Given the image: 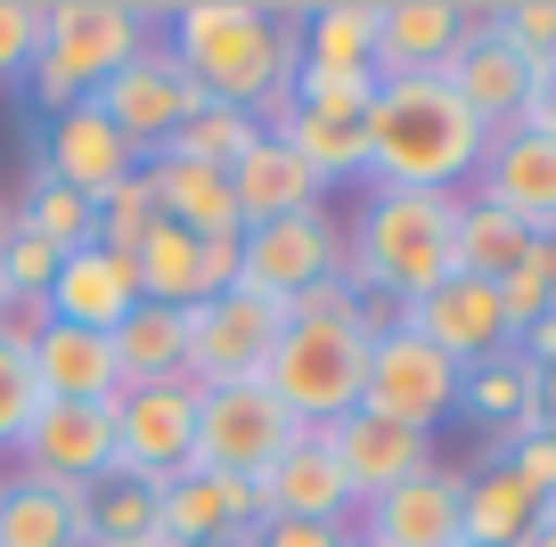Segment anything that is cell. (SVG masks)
<instances>
[{"label": "cell", "mask_w": 556, "mask_h": 547, "mask_svg": "<svg viewBox=\"0 0 556 547\" xmlns=\"http://www.w3.org/2000/svg\"><path fill=\"white\" fill-rule=\"evenodd\" d=\"M173 41L164 50L180 58L197 90L213 106H245L262 131L295 115V9H254V0H180L173 17Z\"/></svg>", "instance_id": "6da1fadb"}, {"label": "cell", "mask_w": 556, "mask_h": 547, "mask_svg": "<svg viewBox=\"0 0 556 547\" xmlns=\"http://www.w3.org/2000/svg\"><path fill=\"white\" fill-rule=\"evenodd\" d=\"M540 425L556 433V377H540Z\"/></svg>", "instance_id": "c3c4849f"}, {"label": "cell", "mask_w": 556, "mask_h": 547, "mask_svg": "<svg viewBox=\"0 0 556 547\" xmlns=\"http://www.w3.org/2000/svg\"><path fill=\"white\" fill-rule=\"evenodd\" d=\"M458 547H467V539H458Z\"/></svg>", "instance_id": "f5cc1de1"}, {"label": "cell", "mask_w": 556, "mask_h": 547, "mask_svg": "<svg viewBox=\"0 0 556 547\" xmlns=\"http://www.w3.org/2000/svg\"><path fill=\"white\" fill-rule=\"evenodd\" d=\"M17 474L74 482V491H90L99 474H115V409L41 400L34 425H25V442H17Z\"/></svg>", "instance_id": "5bb4252c"}, {"label": "cell", "mask_w": 556, "mask_h": 547, "mask_svg": "<svg viewBox=\"0 0 556 547\" xmlns=\"http://www.w3.org/2000/svg\"><path fill=\"white\" fill-rule=\"evenodd\" d=\"M148 196H156V221L189 229V238H238V196H229V171L197 164V155H148L139 164Z\"/></svg>", "instance_id": "cb8c5ba5"}, {"label": "cell", "mask_w": 556, "mask_h": 547, "mask_svg": "<svg viewBox=\"0 0 556 547\" xmlns=\"http://www.w3.org/2000/svg\"><path fill=\"white\" fill-rule=\"evenodd\" d=\"M0 547H83V491L41 474H0Z\"/></svg>", "instance_id": "484cf974"}, {"label": "cell", "mask_w": 556, "mask_h": 547, "mask_svg": "<svg viewBox=\"0 0 556 547\" xmlns=\"http://www.w3.org/2000/svg\"><path fill=\"white\" fill-rule=\"evenodd\" d=\"M156 523H164V547H205V539H245L254 531V482H229V474H189L156 482Z\"/></svg>", "instance_id": "ffe728a7"}, {"label": "cell", "mask_w": 556, "mask_h": 547, "mask_svg": "<svg viewBox=\"0 0 556 547\" xmlns=\"http://www.w3.org/2000/svg\"><path fill=\"white\" fill-rule=\"evenodd\" d=\"M458 41H467V9L458 0H377V82L442 74Z\"/></svg>", "instance_id": "44dd1931"}, {"label": "cell", "mask_w": 556, "mask_h": 547, "mask_svg": "<svg viewBox=\"0 0 556 547\" xmlns=\"http://www.w3.org/2000/svg\"><path fill=\"white\" fill-rule=\"evenodd\" d=\"M229 196H238V229H262V221H287V213L328 205V189L303 171V155L287 148V139H270V131L229 164Z\"/></svg>", "instance_id": "d4e9b609"}, {"label": "cell", "mask_w": 556, "mask_h": 547, "mask_svg": "<svg viewBox=\"0 0 556 547\" xmlns=\"http://www.w3.org/2000/svg\"><path fill=\"white\" fill-rule=\"evenodd\" d=\"M458 417H475L483 433H507V425H523V417H540V368L507 343L500 359H483V368L458 377Z\"/></svg>", "instance_id": "1f68e13d"}, {"label": "cell", "mask_w": 556, "mask_h": 547, "mask_svg": "<svg viewBox=\"0 0 556 547\" xmlns=\"http://www.w3.org/2000/svg\"><path fill=\"white\" fill-rule=\"evenodd\" d=\"M458 377H467V368H451L426 335L393 327V335H377L368 359H361V409L393 417V425H409V433H434V425L458 417Z\"/></svg>", "instance_id": "8992f818"}, {"label": "cell", "mask_w": 556, "mask_h": 547, "mask_svg": "<svg viewBox=\"0 0 556 547\" xmlns=\"http://www.w3.org/2000/svg\"><path fill=\"white\" fill-rule=\"evenodd\" d=\"M401 327L409 335H426L451 368H483V359H500L507 343V319H500V287H483V278H442V287H426L417 303H401Z\"/></svg>", "instance_id": "4fadbf2b"}, {"label": "cell", "mask_w": 556, "mask_h": 547, "mask_svg": "<svg viewBox=\"0 0 556 547\" xmlns=\"http://www.w3.org/2000/svg\"><path fill=\"white\" fill-rule=\"evenodd\" d=\"M491 466H507V474H516L523 491L540 498V507L556 498V442H548V425H540V417H523V425L491 433Z\"/></svg>", "instance_id": "d590c367"}, {"label": "cell", "mask_w": 556, "mask_h": 547, "mask_svg": "<svg viewBox=\"0 0 556 547\" xmlns=\"http://www.w3.org/2000/svg\"><path fill=\"white\" fill-rule=\"evenodd\" d=\"M34 409H41L34 359H25V343H9V335H0V449H17V442H25Z\"/></svg>", "instance_id": "60d3db41"}, {"label": "cell", "mask_w": 556, "mask_h": 547, "mask_svg": "<svg viewBox=\"0 0 556 547\" xmlns=\"http://www.w3.org/2000/svg\"><path fill=\"white\" fill-rule=\"evenodd\" d=\"M319 442H328V458L344 466V482H352L361 507H368V498H384V491H401V482H417V474H434V433H409V425L368 417V409L319 425Z\"/></svg>", "instance_id": "9a60e30c"}, {"label": "cell", "mask_w": 556, "mask_h": 547, "mask_svg": "<svg viewBox=\"0 0 556 547\" xmlns=\"http://www.w3.org/2000/svg\"><path fill=\"white\" fill-rule=\"evenodd\" d=\"M295 50L312 74H377V0H319V9H303Z\"/></svg>", "instance_id": "4316f807"}, {"label": "cell", "mask_w": 556, "mask_h": 547, "mask_svg": "<svg viewBox=\"0 0 556 547\" xmlns=\"http://www.w3.org/2000/svg\"><path fill=\"white\" fill-rule=\"evenodd\" d=\"M319 278H344V221H336L328 205L262 221V229H238V287L245 294L287 310L303 287H319Z\"/></svg>", "instance_id": "52a82bcc"}, {"label": "cell", "mask_w": 556, "mask_h": 547, "mask_svg": "<svg viewBox=\"0 0 556 547\" xmlns=\"http://www.w3.org/2000/svg\"><path fill=\"white\" fill-rule=\"evenodd\" d=\"M205 547H254V539H205Z\"/></svg>", "instance_id": "f907efd6"}, {"label": "cell", "mask_w": 556, "mask_h": 547, "mask_svg": "<svg viewBox=\"0 0 556 547\" xmlns=\"http://www.w3.org/2000/svg\"><path fill=\"white\" fill-rule=\"evenodd\" d=\"M467 196H483V205L516 213L523 229H556V139L532 131V123H516V131H491L483 164H475Z\"/></svg>", "instance_id": "2e32d148"}, {"label": "cell", "mask_w": 556, "mask_h": 547, "mask_svg": "<svg viewBox=\"0 0 556 547\" xmlns=\"http://www.w3.org/2000/svg\"><path fill=\"white\" fill-rule=\"evenodd\" d=\"M287 319H352V287L344 278H319V287H303L287 303Z\"/></svg>", "instance_id": "ee69618b"}, {"label": "cell", "mask_w": 556, "mask_h": 547, "mask_svg": "<svg viewBox=\"0 0 556 547\" xmlns=\"http://www.w3.org/2000/svg\"><path fill=\"white\" fill-rule=\"evenodd\" d=\"M34 164L50 171V180H66L74 196H90V205H99L106 189H123V180L139 171V155L123 148V139H115V123H106L99 106L83 99V106H58V115L41 123Z\"/></svg>", "instance_id": "ac0fdd59"}, {"label": "cell", "mask_w": 556, "mask_h": 547, "mask_svg": "<svg viewBox=\"0 0 556 547\" xmlns=\"http://www.w3.org/2000/svg\"><path fill=\"white\" fill-rule=\"evenodd\" d=\"M197 245H205V303H213L238 287V238H197Z\"/></svg>", "instance_id": "f6af8a7d"}, {"label": "cell", "mask_w": 556, "mask_h": 547, "mask_svg": "<svg viewBox=\"0 0 556 547\" xmlns=\"http://www.w3.org/2000/svg\"><path fill=\"white\" fill-rule=\"evenodd\" d=\"M25 359H34L41 400H83V409H115V393H123L115 352H106V335H90V327L41 319V335L25 343Z\"/></svg>", "instance_id": "603a6c76"}, {"label": "cell", "mask_w": 556, "mask_h": 547, "mask_svg": "<svg viewBox=\"0 0 556 547\" xmlns=\"http://www.w3.org/2000/svg\"><path fill=\"white\" fill-rule=\"evenodd\" d=\"M458 482L451 466H434V474L401 482V491L368 498L361 523H352V539L361 547H458Z\"/></svg>", "instance_id": "d6986e66"}, {"label": "cell", "mask_w": 556, "mask_h": 547, "mask_svg": "<svg viewBox=\"0 0 556 547\" xmlns=\"http://www.w3.org/2000/svg\"><path fill=\"white\" fill-rule=\"evenodd\" d=\"M548 507H556V498H548Z\"/></svg>", "instance_id": "816d5d0a"}, {"label": "cell", "mask_w": 556, "mask_h": 547, "mask_svg": "<svg viewBox=\"0 0 556 547\" xmlns=\"http://www.w3.org/2000/svg\"><path fill=\"white\" fill-rule=\"evenodd\" d=\"M278 335H287V310L245 287L197 303L189 310V384H262Z\"/></svg>", "instance_id": "8fae6325"}, {"label": "cell", "mask_w": 556, "mask_h": 547, "mask_svg": "<svg viewBox=\"0 0 556 547\" xmlns=\"http://www.w3.org/2000/svg\"><path fill=\"white\" fill-rule=\"evenodd\" d=\"M352 547H361V539H352Z\"/></svg>", "instance_id": "db71d44e"}, {"label": "cell", "mask_w": 556, "mask_h": 547, "mask_svg": "<svg viewBox=\"0 0 556 547\" xmlns=\"http://www.w3.org/2000/svg\"><path fill=\"white\" fill-rule=\"evenodd\" d=\"M270 139H287V148L303 155V171H312L319 189H336V180H368V115H361V123H336V115H287Z\"/></svg>", "instance_id": "836d02e7"}, {"label": "cell", "mask_w": 556, "mask_h": 547, "mask_svg": "<svg viewBox=\"0 0 556 547\" xmlns=\"http://www.w3.org/2000/svg\"><path fill=\"white\" fill-rule=\"evenodd\" d=\"M361 359H368V343H361L352 319H287L270 368H262V393L295 417V425L319 433V425L361 409Z\"/></svg>", "instance_id": "5b68a950"}, {"label": "cell", "mask_w": 556, "mask_h": 547, "mask_svg": "<svg viewBox=\"0 0 556 547\" xmlns=\"http://www.w3.org/2000/svg\"><path fill=\"white\" fill-rule=\"evenodd\" d=\"M197 466V384H123L115 393V474L139 482H173Z\"/></svg>", "instance_id": "30bf717a"}, {"label": "cell", "mask_w": 556, "mask_h": 547, "mask_svg": "<svg viewBox=\"0 0 556 547\" xmlns=\"http://www.w3.org/2000/svg\"><path fill=\"white\" fill-rule=\"evenodd\" d=\"M115 352V377L123 384H164V377H189V310H164V303H131V319L106 335Z\"/></svg>", "instance_id": "83f0119b"}, {"label": "cell", "mask_w": 556, "mask_h": 547, "mask_svg": "<svg viewBox=\"0 0 556 547\" xmlns=\"http://www.w3.org/2000/svg\"><path fill=\"white\" fill-rule=\"evenodd\" d=\"M90 106H99V115L115 123V139L139 155V164H148V155L173 148V131L197 115V106H205V90L180 74V58L164 50V41H148V50H139L123 74H106V82L90 90Z\"/></svg>", "instance_id": "ba28073f"}, {"label": "cell", "mask_w": 556, "mask_h": 547, "mask_svg": "<svg viewBox=\"0 0 556 547\" xmlns=\"http://www.w3.org/2000/svg\"><path fill=\"white\" fill-rule=\"evenodd\" d=\"M9 221H17V213H9V196H0V238H9Z\"/></svg>", "instance_id": "681fc988"}, {"label": "cell", "mask_w": 556, "mask_h": 547, "mask_svg": "<svg viewBox=\"0 0 556 547\" xmlns=\"http://www.w3.org/2000/svg\"><path fill=\"white\" fill-rule=\"evenodd\" d=\"M523 123L556 139V58H548V66H532V99H523Z\"/></svg>", "instance_id": "bcb514c9"}, {"label": "cell", "mask_w": 556, "mask_h": 547, "mask_svg": "<svg viewBox=\"0 0 556 547\" xmlns=\"http://www.w3.org/2000/svg\"><path fill=\"white\" fill-rule=\"evenodd\" d=\"M131 303H139V278H131V262L106 254V245H74V254L58 262L50 294H41L50 319L90 327V335H115V327L131 319Z\"/></svg>", "instance_id": "7402d4cb"}, {"label": "cell", "mask_w": 556, "mask_h": 547, "mask_svg": "<svg viewBox=\"0 0 556 547\" xmlns=\"http://www.w3.org/2000/svg\"><path fill=\"white\" fill-rule=\"evenodd\" d=\"M254 139H262V123L245 115V106H213V99H205V106H197V115L173 131V155H197V164L229 171L245 148H254ZM156 155H164V148H156Z\"/></svg>", "instance_id": "e575fe53"}, {"label": "cell", "mask_w": 556, "mask_h": 547, "mask_svg": "<svg viewBox=\"0 0 556 547\" xmlns=\"http://www.w3.org/2000/svg\"><path fill=\"white\" fill-rule=\"evenodd\" d=\"M83 547H164L156 523V482L139 474H99L83 491Z\"/></svg>", "instance_id": "f546056e"}, {"label": "cell", "mask_w": 556, "mask_h": 547, "mask_svg": "<svg viewBox=\"0 0 556 547\" xmlns=\"http://www.w3.org/2000/svg\"><path fill=\"white\" fill-rule=\"evenodd\" d=\"M442 82L467 99V115L483 123V131H516V123H523V99H532V66H523L500 34H491V9H467V41L451 50Z\"/></svg>", "instance_id": "e0dca14e"}, {"label": "cell", "mask_w": 556, "mask_h": 547, "mask_svg": "<svg viewBox=\"0 0 556 547\" xmlns=\"http://www.w3.org/2000/svg\"><path fill=\"white\" fill-rule=\"evenodd\" d=\"M131 278H139V303L197 310V303H205V245H197L189 229L156 221L148 238H139V254H131Z\"/></svg>", "instance_id": "d6a6232c"}, {"label": "cell", "mask_w": 556, "mask_h": 547, "mask_svg": "<svg viewBox=\"0 0 556 547\" xmlns=\"http://www.w3.org/2000/svg\"><path fill=\"white\" fill-rule=\"evenodd\" d=\"M516 547H556V507H540V523L532 531H523V539Z\"/></svg>", "instance_id": "7dc6e473"}, {"label": "cell", "mask_w": 556, "mask_h": 547, "mask_svg": "<svg viewBox=\"0 0 556 547\" xmlns=\"http://www.w3.org/2000/svg\"><path fill=\"white\" fill-rule=\"evenodd\" d=\"M532 245H540V229H523L516 213L483 205V196H458V278L500 287V278H516L532 262Z\"/></svg>", "instance_id": "4dcf8cb0"}, {"label": "cell", "mask_w": 556, "mask_h": 547, "mask_svg": "<svg viewBox=\"0 0 556 547\" xmlns=\"http://www.w3.org/2000/svg\"><path fill=\"white\" fill-rule=\"evenodd\" d=\"M254 547H352V523H254Z\"/></svg>", "instance_id": "7bdbcfd3"}, {"label": "cell", "mask_w": 556, "mask_h": 547, "mask_svg": "<svg viewBox=\"0 0 556 547\" xmlns=\"http://www.w3.org/2000/svg\"><path fill=\"white\" fill-rule=\"evenodd\" d=\"M458 270V196L426 189H368L344 221V287L417 303Z\"/></svg>", "instance_id": "3957f363"}, {"label": "cell", "mask_w": 556, "mask_h": 547, "mask_svg": "<svg viewBox=\"0 0 556 547\" xmlns=\"http://www.w3.org/2000/svg\"><path fill=\"white\" fill-rule=\"evenodd\" d=\"M295 433L303 425L278 409L262 384H197V466H205V474L254 482Z\"/></svg>", "instance_id": "9c48e42d"}, {"label": "cell", "mask_w": 556, "mask_h": 547, "mask_svg": "<svg viewBox=\"0 0 556 547\" xmlns=\"http://www.w3.org/2000/svg\"><path fill=\"white\" fill-rule=\"evenodd\" d=\"M41 50V0H0V90L34 74Z\"/></svg>", "instance_id": "b9f144b4"}, {"label": "cell", "mask_w": 556, "mask_h": 547, "mask_svg": "<svg viewBox=\"0 0 556 547\" xmlns=\"http://www.w3.org/2000/svg\"><path fill=\"white\" fill-rule=\"evenodd\" d=\"M58 262H66L58 245H41L25 221H9V238H0V303H41Z\"/></svg>", "instance_id": "8d00e7d4"}, {"label": "cell", "mask_w": 556, "mask_h": 547, "mask_svg": "<svg viewBox=\"0 0 556 547\" xmlns=\"http://www.w3.org/2000/svg\"><path fill=\"white\" fill-rule=\"evenodd\" d=\"M368 99H377V74H312V66H295V115L361 123Z\"/></svg>", "instance_id": "f35d334b"}, {"label": "cell", "mask_w": 556, "mask_h": 547, "mask_svg": "<svg viewBox=\"0 0 556 547\" xmlns=\"http://www.w3.org/2000/svg\"><path fill=\"white\" fill-rule=\"evenodd\" d=\"M156 9H131V0H50L41 9V50H34V106H83L106 74H123L148 41H156Z\"/></svg>", "instance_id": "277c9868"}, {"label": "cell", "mask_w": 556, "mask_h": 547, "mask_svg": "<svg viewBox=\"0 0 556 547\" xmlns=\"http://www.w3.org/2000/svg\"><path fill=\"white\" fill-rule=\"evenodd\" d=\"M491 34H500L523 66H548L556 58V0H500V9H491Z\"/></svg>", "instance_id": "ab89813d"}, {"label": "cell", "mask_w": 556, "mask_h": 547, "mask_svg": "<svg viewBox=\"0 0 556 547\" xmlns=\"http://www.w3.org/2000/svg\"><path fill=\"white\" fill-rule=\"evenodd\" d=\"M254 523H361V498L312 425L254 474Z\"/></svg>", "instance_id": "7c38bea8"}, {"label": "cell", "mask_w": 556, "mask_h": 547, "mask_svg": "<svg viewBox=\"0 0 556 547\" xmlns=\"http://www.w3.org/2000/svg\"><path fill=\"white\" fill-rule=\"evenodd\" d=\"M491 131L467 115L442 74H401L377 82L368 99V189H426V196H467Z\"/></svg>", "instance_id": "7a4b0ae2"}, {"label": "cell", "mask_w": 556, "mask_h": 547, "mask_svg": "<svg viewBox=\"0 0 556 547\" xmlns=\"http://www.w3.org/2000/svg\"><path fill=\"white\" fill-rule=\"evenodd\" d=\"M532 523H540V498L523 491L507 466L483 458L467 482H458V539H467V547H516Z\"/></svg>", "instance_id": "f1b7e54d"}, {"label": "cell", "mask_w": 556, "mask_h": 547, "mask_svg": "<svg viewBox=\"0 0 556 547\" xmlns=\"http://www.w3.org/2000/svg\"><path fill=\"white\" fill-rule=\"evenodd\" d=\"M148 229H156V196H148V180L131 171L123 189H106V196H99V245H106V254H123V262H131Z\"/></svg>", "instance_id": "74e56055"}]
</instances>
